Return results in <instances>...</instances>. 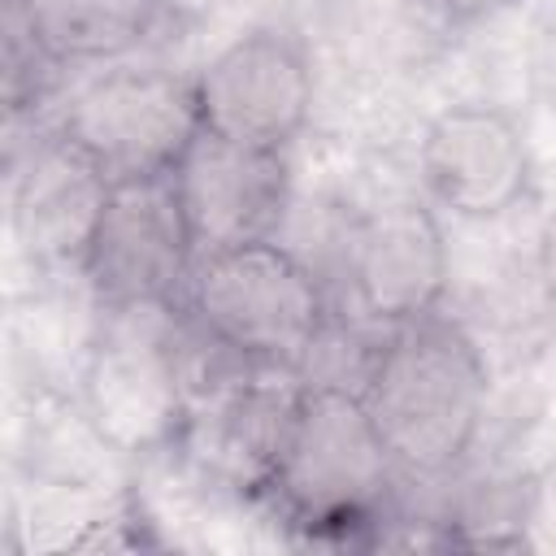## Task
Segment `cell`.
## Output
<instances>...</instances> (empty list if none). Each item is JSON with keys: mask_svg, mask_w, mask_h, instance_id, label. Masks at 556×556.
<instances>
[{"mask_svg": "<svg viewBox=\"0 0 556 556\" xmlns=\"http://www.w3.org/2000/svg\"><path fill=\"white\" fill-rule=\"evenodd\" d=\"M543 278H547V287L556 295V213H552V222L543 230Z\"/></svg>", "mask_w": 556, "mask_h": 556, "instance_id": "13", "label": "cell"}, {"mask_svg": "<svg viewBox=\"0 0 556 556\" xmlns=\"http://www.w3.org/2000/svg\"><path fill=\"white\" fill-rule=\"evenodd\" d=\"M348 278L361 313L378 326H400L439 313L447 291V243L426 200L374 208L348 248Z\"/></svg>", "mask_w": 556, "mask_h": 556, "instance_id": "9", "label": "cell"}, {"mask_svg": "<svg viewBox=\"0 0 556 556\" xmlns=\"http://www.w3.org/2000/svg\"><path fill=\"white\" fill-rule=\"evenodd\" d=\"M104 191H109V178L100 174V165L91 156H83L52 126L30 148V161L17 174L13 217H17L22 239L48 261L83 265Z\"/></svg>", "mask_w": 556, "mask_h": 556, "instance_id": "10", "label": "cell"}, {"mask_svg": "<svg viewBox=\"0 0 556 556\" xmlns=\"http://www.w3.org/2000/svg\"><path fill=\"white\" fill-rule=\"evenodd\" d=\"M200 126L208 135L287 152L313 113V65L300 35L256 26L195 74Z\"/></svg>", "mask_w": 556, "mask_h": 556, "instance_id": "6", "label": "cell"}, {"mask_svg": "<svg viewBox=\"0 0 556 556\" xmlns=\"http://www.w3.org/2000/svg\"><path fill=\"white\" fill-rule=\"evenodd\" d=\"M174 187L200 252L274 239L291 200L287 156L200 130L174 165Z\"/></svg>", "mask_w": 556, "mask_h": 556, "instance_id": "8", "label": "cell"}, {"mask_svg": "<svg viewBox=\"0 0 556 556\" xmlns=\"http://www.w3.org/2000/svg\"><path fill=\"white\" fill-rule=\"evenodd\" d=\"M356 387L400 478L452 473L482 430L486 365L478 343L443 313L387 326Z\"/></svg>", "mask_w": 556, "mask_h": 556, "instance_id": "1", "label": "cell"}, {"mask_svg": "<svg viewBox=\"0 0 556 556\" xmlns=\"http://www.w3.org/2000/svg\"><path fill=\"white\" fill-rule=\"evenodd\" d=\"M178 308L208 348L274 374L304 369L330 330L317 274L278 239L200 252Z\"/></svg>", "mask_w": 556, "mask_h": 556, "instance_id": "3", "label": "cell"}, {"mask_svg": "<svg viewBox=\"0 0 556 556\" xmlns=\"http://www.w3.org/2000/svg\"><path fill=\"white\" fill-rule=\"evenodd\" d=\"M395 473L361 387L313 378L295 387L278 452L256 495L308 539L352 543V530L382 521V500Z\"/></svg>", "mask_w": 556, "mask_h": 556, "instance_id": "2", "label": "cell"}, {"mask_svg": "<svg viewBox=\"0 0 556 556\" xmlns=\"http://www.w3.org/2000/svg\"><path fill=\"white\" fill-rule=\"evenodd\" d=\"M56 130L113 178L174 174L200 126L195 78L109 61L61 109Z\"/></svg>", "mask_w": 556, "mask_h": 556, "instance_id": "5", "label": "cell"}, {"mask_svg": "<svg viewBox=\"0 0 556 556\" xmlns=\"http://www.w3.org/2000/svg\"><path fill=\"white\" fill-rule=\"evenodd\" d=\"M443 17H452V22H465V17H482V13H495V9H508V4H517V0H430Z\"/></svg>", "mask_w": 556, "mask_h": 556, "instance_id": "12", "label": "cell"}, {"mask_svg": "<svg viewBox=\"0 0 556 556\" xmlns=\"http://www.w3.org/2000/svg\"><path fill=\"white\" fill-rule=\"evenodd\" d=\"M195 256L174 174H139L109 182L78 274L109 313H169Z\"/></svg>", "mask_w": 556, "mask_h": 556, "instance_id": "4", "label": "cell"}, {"mask_svg": "<svg viewBox=\"0 0 556 556\" xmlns=\"http://www.w3.org/2000/svg\"><path fill=\"white\" fill-rule=\"evenodd\" d=\"M43 52L65 65H109L135 52L161 22V0H4Z\"/></svg>", "mask_w": 556, "mask_h": 556, "instance_id": "11", "label": "cell"}, {"mask_svg": "<svg viewBox=\"0 0 556 556\" xmlns=\"http://www.w3.org/2000/svg\"><path fill=\"white\" fill-rule=\"evenodd\" d=\"M417 169L426 200L465 222L513 213L534 178L526 130L500 104L443 109L421 135Z\"/></svg>", "mask_w": 556, "mask_h": 556, "instance_id": "7", "label": "cell"}]
</instances>
